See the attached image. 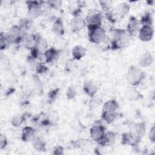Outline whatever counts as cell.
<instances>
[{
  "label": "cell",
  "instance_id": "6da1fadb",
  "mask_svg": "<svg viewBox=\"0 0 155 155\" xmlns=\"http://www.w3.org/2000/svg\"><path fill=\"white\" fill-rule=\"evenodd\" d=\"M111 39V48L113 49H119L126 47L128 44L130 39V35L124 30H114L110 33Z\"/></svg>",
  "mask_w": 155,
  "mask_h": 155
},
{
  "label": "cell",
  "instance_id": "7a4b0ae2",
  "mask_svg": "<svg viewBox=\"0 0 155 155\" xmlns=\"http://www.w3.org/2000/svg\"><path fill=\"white\" fill-rule=\"evenodd\" d=\"M88 38L90 41L95 44H99L103 42L107 36L106 32L101 26L88 27Z\"/></svg>",
  "mask_w": 155,
  "mask_h": 155
},
{
  "label": "cell",
  "instance_id": "3957f363",
  "mask_svg": "<svg viewBox=\"0 0 155 155\" xmlns=\"http://www.w3.org/2000/svg\"><path fill=\"white\" fill-rule=\"evenodd\" d=\"M128 81L132 85H137L144 77L143 71L137 67H131L128 71Z\"/></svg>",
  "mask_w": 155,
  "mask_h": 155
},
{
  "label": "cell",
  "instance_id": "277c9868",
  "mask_svg": "<svg viewBox=\"0 0 155 155\" xmlns=\"http://www.w3.org/2000/svg\"><path fill=\"white\" fill-rule=\"evenodd\" d=\"M102 15L101 12L96 9L90 10L86 17L85 22L88 27L101 26L102 21Z\"/></svg>",
  "mask_w": 155,
  "mask_h": 155
},
{
  "label": "cell",
  "instance_id": "5b68a950",
  "mask_svg": "<svg viewBox=\"0 0 155 155\" xmlns=\"http://www.w3.org/2000/svg\"><path fill=\"white\" fill-rule=\"evenodd\" d=\"M28 13L33 18L40 16L42 13V9L39 2L38 1H27Z\"/></svg>",
  "mask_w": 155,
  "mask_h": 155
},
{
  "label": "cell",
  "instance_id": "8992f818",
  "mask_svg": "<svg viewBox=\"0 0 155 155\" xmlns=\"http://www.w3.org/2000/svg\"><path fill=\"white\" fill-rule=\"evenodd\" d=\"M154 33V30L151 25H143L139 31V39L144 42L150 41Z\"/></svg>",
  "mask_w": 155,
  "mask_h": 155
},
{
  "label": "cell",
  "instance_id": "52a82bcc",
  "mask_svg": "<svg viewBox=\"0 0 155 155\" xmlns=\"http://www.w3.org/2000/svg\"><path fill=\"white\" fill-rule=\"evenodd\" d=\"M116 140V136L113 132L108 131L99 139L97 142L102 146H110L112 145Z\"/></svg>",
  "mask_w": 155,
  "mask_h": 155
},
{
  "label": "cell",
  "instance_id": "ba28073f",
  "mask_svg": "<svg viewBox=\"0 0 155 155\" xmlns=\"http://www.w3.org/2000/svg\"><path fill=\"white\" fill-rule=\"evenodd\" d=\"M24 31L19 26H13L10 30L8 35L12 39V42H19L22 41L24 36Z\"/></svg>",
  "mask_w": 155,
  "mask_h": 155
},
{
  "label": "cell",
  "instance_id": "9c48e42d",
  "mask_svg": "<svg viewBox=\"0 0 155 155\" xmlns=\"http://www.w3.org/2000/svg\"><path fill=\"white\" fill-rule=\"evenodd\" d=\"M145 131V125L144 123H138L136 124L130 131L132 135L140 142V139L143 137Z\"/></svg>",
  "mask_w": 155,
  "mask_h": 155
},
{
  "label": "cell",
  "instance_id": "30bf717a",
  "mask_svg": "<svg viewBox=\"0 0 155 155\" xmlns=\"http://www.w3.org/2000/svg\"><path fill=\"white\" fill-rule=\"evenodd\" d=\"M140 22L134 17L132 16L130 18L128 25H127V32L130 36L135 35L139 31Z\"/></svg>",
  "mask_w": 155,
  "mask_h": 155
},
{
  "label": "cell",
  "instance_id": "8fae6325",
  "mask_svg": "<svg viewBox=\"0 0 155 155\" xmlns=\"http://www.w3.org/2000/svg\"><path fill=\"white\" fill-rule=\"evenodd\" d=\"M105 133V128L103 125H96L93 126L90 130V136L93 140L97 141Z\"/></svg>",
  "mask_w": 155,
  "mask_h": 155
},
{
  "label": "cell",
  "instance_id": "7c38bea8",
  "mask_svg": "<svg viewBox=\"0 0 155 155\" xmlns=\"http://www.w3.org/2000/svg\"><path fill=\"white\" fill-rule=\"evenodd\" d=\"M35 137V130L30 127H25L22 131V139L25 142L32 141Z\"/></svg>",
  "mask_w": 155,
  "mask_h": 155
},
{
  "label": "cell",
  "instance_id": "4fadbf2b",
  "mask_svg": "<svg viewBox=\"0 0 155 155\" xmlns=\"http://www.w3.org/2000/svg\"><path fill=\"white\" fill-rule=\"evenodd\" d=\"M84 90L85 93L90 97H93L97 91V85L91 81H88L85 82Z\"/></svg>",
  "mask_w": 155,
  "mask_h": 155
},
{
  "label": "cell",
  "instance_id": "5bb4252c",
  "mask_svg": "<svg viewBox=\"0 0 155 155\" xmlns=\"http://www.w3.org/2000/svg\"><path fill=\"white\" fill-rule=\"evenodd\" d=\"M45 59L46 62H51L53 61L55 59H56L59 56V51L58 50L51 48L47 50L44 53Z\"/></svg>",
  "mask_w": 155,
  "mask_h": 155
},
{
  "label": "cell",
  "instance_id": "9a60e30c",
  "mask_svg": "<svg viewBox=\"0 0 155 155\" xmlns=\"http://www.w3.org/2000/svg\"><path fill=\"white\" fill-rule=\"evenodd\" d=\"M86 48L81 45H76L72 49L73 57L77 60L83 58L86 54Z\"/></svg>",
  "mask_w": 155,
  "mask_h": 155
},
{
  "label": "cell",
  "instance_id": "2e32d148",
  "mask_svg": "<svg viewBox=\"0 0 155 155\" xmlns=\"http://www.w3.org/2000/svg\"><path fill=\"white\" fill-rule=\"evenodd\" d=\"M52 31L56 35L60 36L64 34V28L62 20L61 19H58L53 24L52 28Z\"/></svg>",
  "mask_w": 155,
  "mask_h": 155
},
{
  "label": "cell",
  "instance_id": "e0dca14e",
  "mask_svg": "<svg viewBox=\"0 0 155 155\" xmlns=\"http://www.w3.org/2000/svg\"><path fill=\"white\" fill-rule=\"evenodd\" d=\"M153 58L150 53H145L143 54L139 60V64L140 67H148L151 64Z\"/></svg>",
  "mask_w": 155,
  "mask_h": 155
},
{
  "label": "cell",
  "instance_id": "ac0fdd59",
  "mask_svg": "<svg viewBox=\"0 0 155 155\" xmlns=\"http://www.w3.org/2000/svg\"><path fill=\"white\" fill-rule=\"evenodd\" d=\"M115 10H116V13L120 17L123 18L129 12L130 7L128 4H127V3L122 2L117 4Z\"/></svg>",
  "mask_w": 155,
  "mask_h": 155
},
{
  "label": "cell",
  "instance_id": "d6986e66",
  "mask_svg": "<svg viewBox=\"0 0 155 155\" xmlns=\"http://www.w3.org/2000/svg\"><path fill=\"white\" fill-rule=\"evenodd\" d=\"M86 24L85 20L79 18V16L75 17L71 21V27L74 30H80L82 29Z\"/></svg>",
  "mask_w": 155,
  "mask_h": 155
},
{
  "label": "cell",
  "instance_id": "ffe728a7",
  "mask_svg": "<svg viewBox=\"0 0 155 155\" xmlns=\"http://www.w3.org/2000/svg\"><path fill=\"white\" fill-rule=\"evenodd\" d=\"M35 48H36L41 53H43V52L45 53V50L47 48V42L44 38H38L36 40Z\"/></svg>",
  "mask_w": 155,
  "mask_h": 155
},
{
  "label": "cell",
  "instance_id": "44dd1931",
  "mask_svg": "<svg viewBox=\"0 0 155 155\" xmlns=\"http://www.w3.org/2000/svg\"><path fill=\"white\" fill-rule=\"evenodd\" d=\"M32 144L34 148L38 151H43L45 150V143L44 140L40 137L35 136L32 140Z\"/></svg>",
  "mask_w": 155,
  "mask_h": 155
},
{
  "label": "cell",
  "instance_id": "7402d4cb",
  "mask_svg": "<svg viewBox=\"0 0 155 155\" xmlns=\"http://www.w3.org/2000/svg\"><path fill=\"white\" fill-rule=\"evenodd\" d=\"M118 107L117 102L114 100H110L105 102L103 106V111H116Z\"/></svg>",
  "mask_w": 155,
  "mask_h": 155
},
{
  "label": "cell",
  "instance_id": "603a6c76",
  "mask_svg": "<svg viewBox=\"0 0 155 155\" xmlns=\"http://www.w3.org/2000/svg\"><path fill=\"white\" fill-rule=\"evenodd\" d=\"M102 117L106 122L110 124L116 119L117 113L116 111H103Z\"/></svg>",
  "mask_w": 155,
  "mask_h": 155
},
{
  "label": "cell",
  "instance_id": "cb8c5ba5",
  "mask_svg": "<svg viewBox=\"0 0 155 155\" xmlns=\"http://www.w3.org/2000/svg\"><path fill=\"white\" fill-rule=\"evenodd\" d=\"M12 39L8 33H1V48L5 49L10 43H12Z\"/></svg>",
  "mask_w": 155,
  "mask_h": 155
},
{
  "label": "cell",
  "instance_id": "d4e9b609",
  "mask_svg": "<svg viewBox=\"0 0 155 155\" xmlns=\"http://www.w3.org/2000/svg\"><path fill=\"white\" fill-rule=\"evenodd\" d=\"M127 96L130 100L134 101L139 98L140 94L135 88L131 87L127 91Z\"/></svg>",
  "mask_w": 155,
  "mask_h": 155
},
{
  "label": "cell",
  "instance_id": "484cf974",
  "mask_svg": "<svg viewBox=\"0 0 155 155\" xmlns=\"http://www.w3.org/2000/svg\"><path fill=\"white\" fill-rule=\"evenodd\" d=\"M153 22L152 17L150 13H147L144 15V16L142 18L140 23L143 25H151Z\"/></svg>",
  "mask_w": 155,
  "mask_h": 155
},
{
  "label": "cell",
  "instance_id": "4316f807",
  "mask_svg": "<svg viewBox=\"0 0 155 155\" xmlns=\"http://www.w3.org/2000/svg\"><path fill=\"white\" fill-rule=\"evenodd\" d=\"M24 117L22 115L18 114L13 117L12 120V123L14 127H19L22 124V122H24Z\"/></svg>",
  "mask_w": 155,
  "mask_h": 155
},
{
  "label": "cell",
  "instance_id": "83f0119b",
  "mask_svg": "<svg viewBox=\"0 0 155 155\" xmlns=\"http://www.w3.org/2000/svg\"><path fill=\"white\" fill-rule=\"evenodd\" d=\"M31 25V22L28 19H22L20 22H19V27L23 30H28V28L30 27Z\"/></svg>",
  "mask_w": 155,
  "mask_h": 155
},
{
  "label": "cell",
  "instance_id": "f1b7e54d",
  "mask_svg": "<svg viewBox=\"0 0 155 155\" xmlns=\"http://www.w3.org/2000/svg\"><path fill=\"white\" fill-rule=\"evenodd\" d=\"M58 93H59V89H56V90H54L51 91L49 93L48 96V97L49 98V101H51V102H53L54 101V99H56Z\"/></svg>",
  "mask_w": 155,
  "mask_h": 155
},
{
  "label": "cell",
  "instance_id": "f546056e",
  "mask_svg": "<svg viewBox=\"0 0 155 155\" xmlns=\"http://www.w3.org/2000/svg\"><path fill=\"white\" fill-rule=\"evenodd\" d=\"M75 95H76V90L73 88L70 87L67 90V97L68 99H73V97H74Z\"/></svg>",
  "mask_w": 155,
  "mask_h": 155
},
{
  "label": "cell",
  "instance_id": "4dcf8cb0",
  "mask_svg": "<svg viewBox=\"0 0 155 155\" xmlns=\"http://www.w3.org/2000/svg\"><path fill=\"white\" fill-rule=\"evenodd\" d=\"M7 144V140L5 136L3 134H1L0 136V148H4Z\"/></svg>",
  "mask_w": 155,
  "mask_h": 155
},
{
  "label": "cell",
  "instance_id": "1f68e13d",
  "mask_svg": "<svg viewBox=\"0 0 155 155\" xmlns=\"http://www.w3.org/2000/svg\"><path fill=\"white\" fill-rule=\"evenodd\" d=\"M47 67L42 63H40L38 65V66L36 67V70H37V72L39 73H44L45 71H47Z\"/></svg>",
  "mask_w": 155,
  "mask_h": 155
},
{
  "label": "cell",
  "instance_id": "d6a6232c",
  "mask_svg": "<svg viewBox=\"0 0 155 155\" xmlns=\"http://www.w3.org/2000/svg\"><path fill=\"white\" fill-rule=\"evenodd\" d=\"M154 133H155V128H154V126H153L149 132V138L150 140H151L152 142H154V139H155Z\"/></svg>",
  "mask_w": 155,
  "mask_h": 155
},
{
  "label": "cell",
  "instance_id": "836d02e7",
  "mask_svg": "<svg viewBox=\"0 0 155 155\" xmlns=\"http://www.w3.org/2000/svg\"><path fill=\"white\" fill-rule=\"evenodd\" d=\"M48 3L50 4V5L54 7V8H58L59 7L61 4V1H48Z\"/></svg>",
  "mask_w": 155,
  "mask_h": 155
},
{
  "label": "cell",
  "instance_id": "e575fe53",
  "mask_svg": "<svg viewBox=\"0 0 155 155\" xmlns=\"http://www.w3.org/2000/svg\"><path fill=\"white\" fill-rule=\"evenodd\" d=\"M63 150L64 148L61 147H58L54 149V154H61L63 153Z\"/></svg>",
  "mask_w": 155,
  "mask_h": 155
}]
</instances>
